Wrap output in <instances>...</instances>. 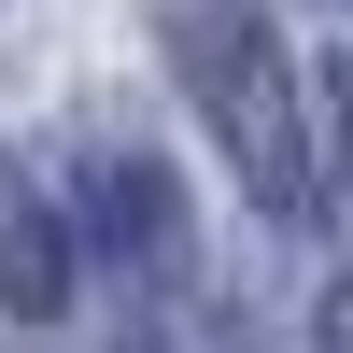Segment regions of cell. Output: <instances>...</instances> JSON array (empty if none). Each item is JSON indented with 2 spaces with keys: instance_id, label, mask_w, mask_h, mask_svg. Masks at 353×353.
Listing matches in <instances>:
<instances>
[{
  "instance_id": "cell-1",
  "label": "cell",
  "mask_w": 353,
  "mask_h": 353,
  "mask_svg": "<svg viewBox=\"0 0 353 353\" xmlns=\"http://www.w3.org/2000/svg\"><path fill=\"white\" fill-rule=\"evenodd\" d=\"M170 71H184V99L212 113V141L241 156V184L269 198V212H311V128H297V57H283V28L254 14V0H170Z\"/></svg>"
},
{
  "instance_id": "cell-2",
  "label": "cell",
  "mask_w": 353,
  "mask_h": 353,
  "mask_svg": "<svg viewBox=\"0 0 353 353\" xmlns=\"http://www.w3.org/2000/svg\"><path fill=\"white\" fill-rule=\"evenodd\" d=\"M0 311H71V212H57V184H28V170H0Z\"/></svg>"
},
{
  "instance_id": "cell-3",
  "label": "cell",
  "mask_w": 353,
  "mask_h": 353,
  "mask_svg": "<svg viewBox=\"0 0 353 353\" xmlns=\"http://www.w3.org/2000/svg\"><path fill=\"white\" fill-rule=\"evenodd\" d=\"M85 226H99L113 254H141V269H170V241H184L170 170H156V156H85Z\"/></svg>"
}]
</instances>
